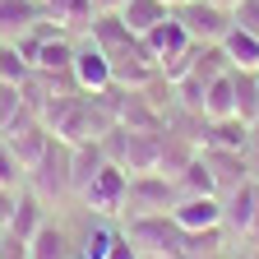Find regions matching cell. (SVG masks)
I'll list each match as a JSON object with an SVG mask.
<instances>
[{
	"instance_id": "obj_1",
	"label": "cell",
	"mask_w": 259,
	"mask_h": 259,
	"mask_svg": "<svg viewBox=\"0 0 259 259\" xmlns=\"http://www.w3.org/2000/svg\"><path fill=\"white\" fill-rule=\"evenodd\" d=\"M130 241H135L144 254H157V259H190V241L185 232L176 227L171 208L167 213H139V218H130Z\"/></svg>"
},
{
	"instance_id": "obj_2",
	"label": "cell",
	"mask_w": 259,
	"mask_h": 259,
	"mask_svg": "<svg viewBox=\"0 0 259 259\" xmlns=\"http://www.w3.org/2000/svg\"><path fill=\"white\" fill-rule=\"evenodd\" d=\"M28 190L37 194L42 204L65 199V194L74 190V185H70V144H65V139H56V135H51L47 153L28 167Z\"/></svg>"
},
{
	"instance_id": "obj_3",
	"label": "cell",
	"mask_w": 259,
	"mask_h": 259,
	"mask_svg": "<svg viewBox=\"0 0 259 259\" xmlns=\"http://www.w3.org/2000/svg\"><path fill=\"white\" fill-rule=\"evenodd\" d=\"M125 194H130V171L116 167V162H102V171L83 185V204L97 218H120L125 213Z\"/></svg>"
},
{
	"instance_id": "obj_4",
	"label": "cell",
	"mask_w": 259,
	"mask_h": 259,
	"mask_svg": "<svg viewBox=\"0 0 259 259\" xmlns=\"http://www.w3.org/2000/svg\"><path fill=\"white\" fill-rule=\"evenodd\" d=\"M171 204H176L171 176H162V171H139V176H130V194H125V213H130V218H139V213H167Z\"/></svg>"
},
{
	"instance_id": "obj_5",
	"label": "cell",
	"mask_w": 259,
	"mask_h": 259,
	"mask_svg": "<svg viewBox=\"0 0 259 259\" xmlns=\"http://www.w3.org/2000/svg\"><path fill=\"white\" fill-rule=\"evenodd\" d=\"M171 14L185 23L190 42H222L227 28H232V10L213 5V0H185V5H176Z\"/></svg>"
},
{
	"instance_id": "obj_6",
	"label": "cell",
	"mask_w": 259,
	"mask_h": 259,
	"mask_svg": "<svg viewBox=\"0 0 259 259\" xmlns=\"http://www.w3.org/2000/svg\"><path fill=\"white\" fill-rule=\"evenodd\" d=\"M70 74H74V88H79V93H102V88L116 83V79H111V56L97 47L93 37L74 47V65H70Z\"/></svg>"
},
{
	"instance_id": "obj_7",
	"label": "cell",
	"mask_w": 259,
	"mask_h": 259,
	"mask_svg": "<svg viewBox=\"0 0 259 259\" xmlns=\"http://www.w3.org/2000/svg\"><path fill=\"white\" fill-rule=\"evenodd\" d=\"M171 218L181 232H208V227H222V199L218 194H176Z\"/></svg>"
},
{
	"instance_id": "obj_8",
	"label": "cell",
	"mask_w": 259,
	"mask_h": 259,
	"mask_svg": "<svg viewBox=\"0 0 259 259\" xmlns=\"http://www.w3.org/2000/svg\"><path fill=\"white\" fill-rule=\"evenodd\" d=\"M139 42H144V51H148L157 65H162V60H171V56H181L185 47H194V42H190V32H185V23H181L176 14H167L162 23H153Z\"/></svg>"
},
{
	"instance_id": "obj_9",
	"label": "cell",
	"mask_w": 259,
	"mask_h": 259,
	"mask_svg": "<svg viewBox=\"0 0 259 259\" xmlns=\"http://www.w3.org/2000/svg\"><path fill=\"white\" fill-rule=\"evenodd\" d=\"M199 139H204V148H218V153H245L250 148V120H241V116L204 120Z\"/></svg>"
},
{
	"instance_id": "obj_10",
	"label": "cell",
	"mask_w": 259,
	"mask_h": 259,
	"mask_svg": "<svg viewBox=\"0 0 259 259\" xmlns=\"http://www.w3.org/2000/svg\"><path fill=\"white\" fill-rule=\"evenodd\" d=\"M70 65H74V42L65 37V28L37 42V56H32V70H42V74H70Z\"/></svg>"
},
{
	"instance_id": "obj_11",
	"label": "cell",
	"mask_w": 259,
	"mask_h": 259,
	"mask_svg": "<svg viewBox=\"0 0 259 259\" xmlns=\"http://www.w3.org/2000/svg\"><path fill=\"white\" fill-rule=\"evenodd\" d=\"M222 47V56H227V65H232V70H245V74H254L259 70V37L254 32H245V28H227V37L218 42Z\"/></svg>"
},
{
	"instance_id": "obj_12",
	"label": "cell",
	"mask_w": 259,
	"mask_h": 259,
	"mask_svg": "<svg viewBox=\"0 0 259 259\" xmlns=\"http://www.w3.org/2000/svg\"><path fill=\"white\" fill-rule=\"evenodd\" d=\"M222 116H236V74L232 70L213 74L204 88V120H222Z\"/></svg>"
},
{
	"instance_id": "obj_13",
	"label": "cell",
	"mask_w": 259,
	"mask_h": 259,
	"mask_svg": "<svg viewBox=\"0 0 259 259\" xmlns=\"http://www.w3.org/2000/svg\"><path fill=\"white\" fill-rule=\"evenodd\" d=\"M102 162H107V148H102V139H88V144H74L70 148V185L83 194V185L102 171Z\"/></svg>"
},
{
	"instance_id": "obj_14",
	"label": "cell",
	"mask_w": 259,
	"mask_h": 259,
	"mask_svg": "<svg viewBox=\"0 0 259 259\" xmlns=\"http://www.w3.org/2000/svg\"><path fill=\"white\" fill-rule=\"evenodd\" d=\"M28 259H74L70 232H65V227H51V222H42L37 232L28 236Z\"/></svg>"
},
{
	"instance_id": "obj_15",
	"label": "cell",
	"mask_w": 259,
	"mask_h": 259,
	"mask_svg": "<svg viewBox=\"0 0 259 259\" xmlns=\"http://www.w3.org/2000/svg\"><path fill=\"white\" fill-rule=\"evenodd\" d=\"M171 185H176V194H218V176L208 167V157H199V153L171 176Z\"/></svg>"
},
{
	"instance_id": "obj_16",
	"label": "cell",
	"mask_w": 259,
	"mask_h": 259,
	"mask_svg": "<svg viewBox=\"0 0 259 259\" xmlns=\"http://www.w3.org/2000/svg\"><path fill=\"white\" fill-rule=\"evenodd\" d=\"M250 213H254V181H241V185L222 199V227H232L236 236H245Z\"/></svg>"
},
{
	"instance_id": "obj_17",
	"label": "cell",
	"mask_w": 259,
	"mask_h": 259,
	"mask_svg": "<svg viewBox=\"0 0 259 259\" xmlns=\"http://www.w3.org/2000/svg\"><path fill=\"white\" fill-rule=\"evenodd\" d=\"M42 19H47L42 0H0V32H28Z\"/></svg>"
},
{
	"instance_id": "obj_18",
	"label": "cell",
	"mask_w": 259,
	"mask_h": 259,
	"mask_svg": "<svg viewBox=\"0 0 259 259\" xmlns=\"http://www.w3.org/2000/svg\"><path fill=\"white\" fill-rule=\"evenodd\" d=\"M47 14H51L65 32H88V28H93V19H97L93 0H51Z\"/></svg>"
},
{
	"instance_id": "obj_19",
	"label": "cell",
	"mask_w": 259,
	"mask_h": 259,
	"mask_svg": "<svg viewBox=\"0 0 259 259\" xmlns=\"http://www.w3.org/2000/svg\"><path fill=\"white\" fill-rule=\"evenodd\" d=\"M167 14H171V10L162 5V0H125V10H120L125 28H130V32H139V37H144L153 23H162Z\"/></svg>"
},
{
	"instance_id": "obj_20",
	"label": "cell",
	"mask_w": 259,
	"mask_h": 259,
	"mask_svg": "<svg viewBox=\"0 0 259 259\" xmlns=\"http://www.w3.org/2000/svg\"><path fill=\"white\" fill-rule=\"evenodd\" d=\"M47 218H42V199H37V194H19V208H14V218H10V227H5V232H14V236H32V232H37V227H42Z\"/></svg>"
},
{
	"instance_id": "obj_21",
	"label": "cell",
	"mask_w": 259,
	"mask_h": 259,
	"mask_svg": "<svg viewBox=\"0 0 259 259\" xmlns=\"http://www.w3.org/2000/svg\"><path fill=\"white\" fill-rule=\"evenodd\" d=\"M204 157H208V167H213V176H218V190H236V185L245 181L241 153H218V148H208Z\"/></svg>"
},
{
	"instance_id": "obj_22",
	"label": "cell",
	"mask_w": 259,
	"mask_h": 259,
	"mask_svg": "<svg viewBox=\"0 0 259 259\" xmlns=\"http://www.w3.org/2000/svg\"><path fill=\"white\" fill-rule=\"evenodd\" d=\"M28 74H32V60H28L14 42H0V83H14V88H19Z\"/></svg>"
},
{
	"instance_id": "obj_23",
	"label": "cell",
	"mask_w": 259,
	"mask_h": 259,
	"mask_svg": "<svg viewBox=\"0 0 259 259\" xmlns=\"http://www.w3.org/2000/svg\"><path fill=\"white\" fill-rule=\"evenodd\" d=\"M232 74H236V116L259 120V79L245 74V70H232Z\"/></svg>"
},
{
	"instance_id": "obj_24",
	"label": "cell",
	"mask_w": 259,
	"mask_h": 259,
	"mask_svg": "<svg viewBox=\"0 0 259 259\" xmlns=\"http://www.w3.org/2000/svg\"><path fill=\"white\" fill-rule=\"evenodd\" d=\"M120 232L116 227H107V222H97V227H88V236H83V245L74 250L79 259H107L111 254V241H116Z\"/></svg>"
},
{
	"instance_id": "obj_25",
	"label": "cell",
	"mask_w": 259,
	"mask_h": 259,
	"mask_svg": "<svg viewBox=\"0 0 259 259\" xmlns=\"http://www.w3.org/2000/svg\"><path fill=\"white\" fill-rule=\"evenodd\" d=\"M28 171H23V162L14 157V148L5 144V135H0V185H10V190H19V181H23Z\"/></svg>"
},
{
	"instance_id": "obj_26",
	"label": "cell",
	"mask_w": 259,
	"mask_h": 259,
	"mask_svg": "<svg viewBox=\"0 0 259 259\" xmlns=\"http://www.w3.org/2000/svg\"><path fill=\"white\" fill-rule=\"evenodd\" d=\"M232 23L259 37V0H236V5H232Z\"/></svg>"
},
{
	"instance_id": "obj_27",
	"label": "cell",
	"mask_w": 259,
	"mask_h": 259,
	"mask_svg": "<svg viewBox=\"0 0 259 259\" xmlns=\"http://www.w3.org/2000/svg\"><path fill=\"white\" fill-rule=\"evenodd\" d=\"M107 259H144V250H139L135 241H130V236L120 232V236L111 241V254H107Z\"/></svg>"
},
{
	"instance_id": "obj_28",
	"label": "cell",
	"mask_w": 259,
	"mask_h": 259,
	"mask_svg": "<svg viewBox=\"0 0 259 259\" xmlns=\"http://www.w3.org/2000/svg\"><path fill=\"white\" fill-rule=\"evenodd\" d=\"M14 208H19V190H10V185H0V227H10Z\"/></svg>"
},
{
	"instance_id": "obj_29",
	"label": "cell",
	"mask_w": 259,
	"mask_h": 259,
	"mask_svg": "<svg viewBox=\"0 0 259 259\" xmlns=\"http://www.w3.org/2000/svg\"><path fill=\"white\" fill-rule=\"evenodd\" d=\"M0 259H28V241H23V236H14V232H5V245H0Z\"/></svg>"
},
{
	"instance_id": "obj_30",
	"label": "cell",
	"mask_w": 259,
	"mask_h": 259,
	"mask_svg": "<svg viewBox=\"0 0 259 259\" xmlns=\"http://www.w3.org/2000/svg\"><path fill=\"white\" fill-rule=\"evenodd\" d=\"M241 241L259 245V181H254V213H250V227H245V236H241Z\"/></svg>"
},
{
	"instance_id": "obj_31",
	"label": "cell",
	"mask_w": 259,
	"mask_h": 259,
	"mask_svg": "<svg viewBox=\"0 0 259 259\" xmlns=\"http://www.w3.org/2000/svg\"><path fill=\"white\" fill-rule=\"evenodd\" d=\"M93 10H97V14H120L125 0H93Z\"/></svg>"
},
{
	"instance_id": "obj_32",
	"label": "cell",
	"mask_w": 259,
	"mask_h": 259,
	"mask_svg": "<svg viewBox=\"0 0 259 259\" xmlns=\"http://www.w3.org/2000/svg\"><path fill=\"white\" fill-rule=\"evenodd\" d=\"M250 148H259V120H250Z\"/></svg>"
},
{
	"instance_id": "obj_33",
	"label": "cell",
	"mask_w": 259,
	"mask_h": 259,
	"mask_svg": "<svg viewBox=\"0 0 259 259\" xmlns=\"http://www.w3.org/2000/svg\"><path fill=\"white\" fill-rule=\"evenodd\" d=\"M236 259H259V250H245V254H236Z\"/></svg>"
},
{
	"instance_id": "obj_34",
	"label": "cell",
	"mask_w": 259,
	"mask_h": 259,
	"mask_svg": "<svg viewBox=\"0 0 259 259\" xmlns=\"http://www.w3.org/2000/svg\"><path fill=\"white\" fill-rule=\"evenodd\" d=\"M213 5H222V10H232V5H236V0H213Z\"/></svg>"
},
{
	"instance_id": "obj_35",
	"label": "cell",
	"mask_w": 259,
	"mask_h": 259,
	"mask_svg": "<svg viewBox=\"0 0 259 259\" xmlns=\"http://www.w3.org/2000/svg\"><path fill=\"white\" fill-rule=\"evenodd\" d=\"M162 5H167V10H176V5H185V0H162Z\"/></svg>"
},
{
	"instance_id": "obj_36",
	"label": "cell",
	"mask_w": 259,
	"mask_h": 259,
	"mask_svg": "<svg viewBox=\"0 0 259 259\" xmlns=\"http://www.w3.org/2000/svg\"><path fill=\"white\" fill-rule=\"evenodd\" d=\"M0 245H5V227H0Z\"/></svg>"
},
{
	"instance_id": "obj_37",
	"label": "cell",
	"mask_w": 259,
	"mask_h": 259,
	"mask_svg": "<svg viewBox=\"0 0 259 259\" xmlns=\"http://www.w3.org/2000/svg\"><path fill=\"white\" fill-rule=\"evenodd\" d=\"M42 5H51V0H42Z\"/></svg>"
},
{
	"instance_id": "obj_38",
	"label": "cell",
	"mask_w": 259,
	"mask_h": 259,
	"mask_svg": "<svg viewBox=\"0 0 259 259\" xmlns=\"http://www.w3.org/2000/svg\"><path fill=\"white\" fill-rule=\"evenodd\" d=\"M254 79H259V70H254Z\"/></svg>"
},
{
	"instance_id": "obj_39",
	"label": "cell",
	"mask_w": 259,
	"mask_h": 259,
	"mask_svg": "<svg viewBox=\"0 0 259 259\" xmlns=\"http://www.w3.org/2000/svg\"><path fill=\"white\" fill-rule=\"evenodd\" d=\"M74 259H79V254H74Z\"/></svg>"
}]
</instances>
